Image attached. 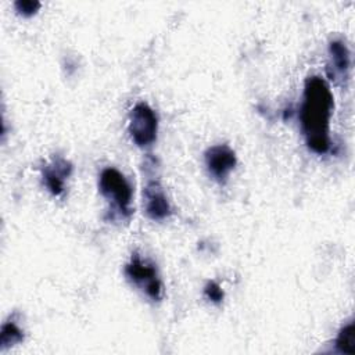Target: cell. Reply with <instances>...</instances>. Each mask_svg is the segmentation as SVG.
<instances>
[{"label": "cell", "instance_id": "9", "mask_svg": "<svg viewBox=\"0 0 355 355\" xmlns=\"http://www.w3.org/2000/svg\"><path fill=\"white\" fill-rule=\"evenodd\" d=\"M334 347L340 354H355V323L349 322L343 326L334 340Z\"/></svg>", "mask_w": 355, "mask_h": 355}, {"label": "cell", "instance_id": "4", "mask_svg": "<svg viewBox=\"0 0 355 355\" xmlns=\"http://www.w3.org/2000/svg\"><path fill=\"white\" fill-rule=\"evenodd\" d=\"M128 130L132 141L139 147H148L157 139L158 118L147 103H137L130 114Z\"/></svg>", "mask_w": 355, "mask_h": 355}, {"label": "cell", "instance_id": "12", "mask_svg": "<svg viewBox=\"0 0 355 355\" xmlns=\"http://www.w3.org/2000/svg\"><path fill=\"white\" fill-rule=\"evenodd\" d=\"M204 294L209 301L215 304H219L223 300V291L216 282H208L204 287Z\"/></svg>", "mask_w": 355, "mask_h": 355}, {"label": "cell", "instance_id": "3", "mask_svg": "<svg viewBox=\"0 0 355 355\" xmlns=\"http://www.w3.org/2000/svg\"><path fill=\"white\" fill-rule=\"evenodd\" d=\"M126 277L139 287L153 301H159L162 297V283L158 277L155 266L143 259L139 254H133L125 266Z\"/></svg>", "mask_w": 355, "mask_h": 355}, {"label": "cell", "instance_id": "10", "mask_svg": "<svg viewBox=\"0 0 355 355\" xmlns=\"http://www.w3.org/2000/svg\"><path fill=\"white\" fill-rule=\"evenodd\" d=\"M24 340V331L22 329L12 320L6 322L1 326V333H0V348L1 351L7 349L8 347L18 344Z\"/></svg>", "mask_w": 355, "mask_h": 355}, {"label": "cell", "instance_id": "5", "mask_svg": "<svg viewBox=\"0 0 355 355\" xmlns=\"http://www.w3.org/2000/svg\"><path fill=\"white\" fill-rule=\"evenodd\" d=\"M204 158L209 175L219 183L226 182L237 162L234 151L227 144H216L209 147L205 151Z\"/></svg>", "mask_w": 355, "mask_h": 355}, {"label": "cell", "instance_id": "2", "mask_svg": "<svg viewBox=\"0 0 355 355\" xmlns=\"http://www.w3.org/2000/svg\"><path fill=\"white\" fill-rule=\"evenodd\" d=\"M98 189L119 216L128 218L132 214L133 191L123 173L115 168H104L98 176Z\"/></svg>", "mask_w": 355, "mask_h": 355}, {"label": "cell", "instance_id": "7", "mask_svg": "<svg viewBox=\"0 0 355 355\" xmlns=\"http://www.w3.org/2000/svg\"><path fill=\"white\" fill-rule=\"evenodd\" d=\"M351 69V54L344 40L333 39L329 44V64L327 75L337 83H345Z\"/></svg>", "mask_w": 355, "mask_h": 355}, {"label": "cell", "instance_id": "8", "mask_svg": "<svg viewBox=\"0 0 355 355\" xmlns=\"http://www.w3.org/2000/svg\"><path fill=\"white\" fill-rule=\"evenodd\" d=\"M71 164L62 158L55 157L43 168V180L53 196H61L64 191V180L71 175Z\"/></svg>", "mask_w": 355, "mask_h": 355}, {"label": "cell", "instance_id": "1", "mask_svg": "<svg viewBox=\"0 0 355 355\" xmlns=\"http://www.w3.org/2000/svg\"><path fill=\"white\" fill-rule=\"evenodd\" d=\"M334 101L329 83L318 76H309L304 85V97L300 110L301 129L308 147L316 154L330 150V118Z\"/></svg>", "mask_w": 355, "mask_h": 355}, {"label": "cell", "instance_id": "6", "mask_svg": "<svg viewBox=\"0 0 355 355\" xmlns=\"http://www.w3.org/2000/svg\"><path fill=\"white\" fill-rule=\"evenodd\" d=\"M143 208L153 220H164L171 215V205L158 180H148L143 189Z\"/></svg>", "mask_w": 355, "mask_h": 355}, {"label": "cell", "instance_id": "11", "mask_svg": "<svg viewBox=\"0 0 355 355\" xmlns=\"http://www.w3.org/2000/svg\"><path fill=\"white\" fill-rule=\"evenodd\" d=\"M40 1L37 0H18L14 3L15 10L24 15V17H31L33 14H36V11L40 8Z\"/></svg>", "mask_w": 355, "mask_h": 355}]
</instances>
